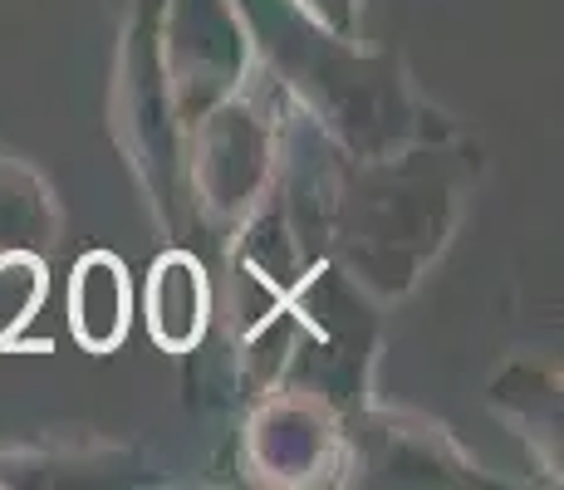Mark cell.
Returning <instances> with one entry per match:
<instances>
[{
    "label": "cell",
    "mask_w": 564,
    "mask_h": 490,
    "mask_svg": "<svg viewBox=\"0 0 564 490\" xmlns=\"http://www.w3.org/2000/svg\"><path fill=\"white\" fill-rule=\"evenodd\" d=\"M128 270L118 255L108 250H94L74 265L69 280V324L74 339L94 353H108L118 339L128 334Z\"/></svg>",
    "instance_id": "1"
},
{
    "label": "cell",
    "mask_w": 564,
    "mask_h": 490,
    "mask_svg": "<svg viewBox=\"0 0 564 490\" xmlns=\"http://www.w3.org/2000/svg\"><path fill=\"white\" fill-rule=\"evenodd\" d=\"M206 280L192 255H167L158 260L153 280H148V324L153 339L167 348H192L206 329Z\"/></svg>",
    "instance_id": "2"
}]
</instances>
